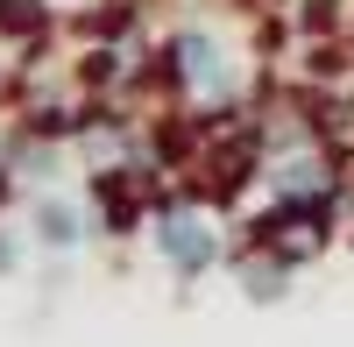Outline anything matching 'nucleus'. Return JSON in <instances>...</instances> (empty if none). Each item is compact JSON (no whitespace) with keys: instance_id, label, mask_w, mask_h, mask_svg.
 Listing matches in <instances>:
<instances>
[{"instance_id":"obj_1","label":"nucleus","mask_w":354,"mask_h":347,"mask_svg":"<svg viewBox=\"0 0 354 347\" xmlns=\"http://www.w3.org/2000/svg\"><path fill=\"white\" fill-rule=\"evenodd\" d=\"M149 241H156V255L177 276H205L227 255V234L213 220V198H198L192 185H163L156 213H149Z\"/></svg>"},{"instance_id":"obj_2","label":"nucleus","mask_w":354,"mask_h":347,"mask_svg":"<svg viewBox=\"0 0 354 347\" xmlns=\"http://www.w3.org/2000/svg\"><path fill=\"white\" fill-rule=\"evenodd\" d=\"M28 234H36L50 255H71L85 241V206H64V198H36L28 206Z\"/></svg>"}]
</instances>
